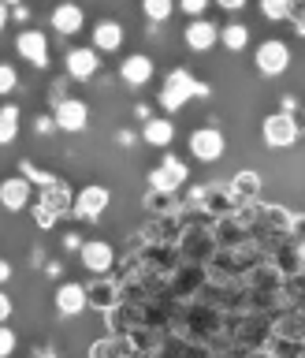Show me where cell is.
<instances>
[{"mask_svg":"<svg viewBox=\"0 0 305 358\" xmlns=\"http://www.w3.org/2000/svg\"><path fill=\"white\" fill-rule=\"evenodd\" d=\"M209 94H212V86H209V83H198V78L186 71V67H175V71H168V78H164L161 105H164L168 112H179V108L186 105V101L209 97Z\"/></svg>","mask_w":305,"mask_h":358,"instance_id":"6da1fadb","label":"cell"},{"mask_svg":"<svg viewBox=\"0 0 305 358\" xmlns=\"http://www.w3.org/2000/svg\"><path fill=\"white\" fill-rule=\"evenodd\" d=\"M19 138V108L0 105V145H11Z\"/></svg>","mask_w":305,"mask_h":358,"instance_id":"7402d4cb","label":"cell"},{"mask_svg":"<svg viewBox=\"0 0 305 358\" xmlns=\"http://www.w3.org/2000/svg\"><path fill=\"white\" fill-rule=\"evenodd\" d=\"M223 150H228V142H223V134L216 127H198L194 134H190V153H194L198 161L212 164V161L223 157Z\"/></svg>","mask_w":305,"mask_h":358,"instance_id":"9c48e42d","label":"cell"},{"mask_svg":"<svg viewBox=\"0 0 305 358\" xmlns=\"http://www.w3.org/2000/svg\"><path fill=\"white\" fill-rule=\"evenodd\" d=\"M56 313H64V317H78L82 310H89V295H86V284H75V280H67V284L56 287Z\"/></svg>","mask_w":305,"mask_h":358,"instance_id":"30bf717a","label":"cell"},{"mask_svg":"<svg viewBox=\"0 0 305 358\" xmlns=\"http://www.w3.org/2000/svg\"><path fill=\"white\" fill-rule=\"evenodd\" d=\"M52 123L67 134H78L89 127V105L78 97H64L60 105H52Z\"/></svg>","mask_w":305,"mask_h":358,"instance_id":"52a82bcc","label":"cell"},{"mask_svg":"<svg viewBox=\"0 0 305 358\" xmlns=\"http://www.w3.org/2000/svg\"><path fill=\"white\" fill-rule=\"evenodd\" d=\"M4 4H8V8H19V4H22V0H4Z\"/></svg>","mask_w":305,"mask_h":358,"instance_id":"d590c367","label":"cell"},{"mask_svg":"<svg viewBox=\"0 0 305 358\" xmlns=\"http://www.w3.org/2000/svg\"><path fill=\"white\" fill-rule=\"evenodd\" d=\"M38 358H52V355H38Z\"/></svg>","mask_w":305,"mask_h":358,"instance_id":"8d00e7d4","label":"cell"},{"mask_svg":"<svg viewBox=\"0 0 305 358\" xmlns=\"http://www.w3.org/2000/svg\"><path fill=\"white\" fill-rule=\"evenodd\" d=\"M108 201H112V190L108 187H101V183H89V187H82L75 194V201H71V213L78 220H97L101 213L108 209Z\"/></svg>","mask_w":305,"mask_h":358,"instance_id":"8992f818","label":"cell"},{"mask_svg":"<svg viewBox=\"0 0 305 358\" xmlns=\"http://www.w3.org/2000/svg\"><path fill=\"white\" fill-rule=\"evenodd\" d=\"M290 11H295V0H261V15L272 22L290 19Z\"/></svg>","mask_w":305,"mask_h":358,"instance_id":"cb8c5ba5","label":"cell"},{"mask_svg":"<svg viewBox=\"0 0 305 358\" xmlns=\"http://www.w3.org/2000/svg\"><path fill=\"white\" fill-rule=\"evenodd\" d=\"M67 246H71V250H78V246H82V235H67V239H64Z\"/></svg>","mask_w":305,"mask_h":358,"instance_id":"e575fe53","label":"cell"},{"mask_svg":"<svg viewBox=\"0 0 305 358\" xmlns=\"http://www.w3.org/2000/svg\"><path fill=\"white\" fill-rule=\"evenodd\" d=\"M30 206V179L27 176H8L0 179V209L22 213Z\"/></svg>","mask_w":305,"mask_h":358,"instance_id":"8fae6325","label":"cell"},{"mask_svg":"<svg viewBox=\"0 0 305 358\" xmlns=\"http://www.w3.org/2000/svg\"><path fill=\"white\" fill-rule=\"evenodd\" d=\"M186 179H190V168L179 161V157L164 153V161L149 172V190H156V194H164V198H172V194H179V187H183Z\"/></svg>","mask_w":305,"mask_h":358,"instance_id":"277c9868","label":"cell"},{"mask_svg":"<svg viewBox=\"0 0 305 358\" xmlns=\"http://www.w3.org/2000/svg\"><path fill=\"white\" fill-rule=\"evenodd\" d=\"M15 86H19V71L11 64H0V97H8Z\"/></svg>","mask_w":305,"mask_h":358,"instance_id":"484cf974","label":"cell"},{"mask_svg":"<svg viewBox=\"0 0 305 358\" xmlns=\"http://www.w3.org/2000/svg\"><path fill=\"white\" fill-rule=\"evenodd\" d=\"M8 317H11V295L0 291V324H8Z\"/></svg>","mask_w":305,"mask_h":358,"instance_id":"4dcf8cb0","label":"cell"},{"mask_svg":"<svg viewBox=\"0 0 305 358\" xmlns=\"http://www.w3.org/2000/svg\"><path fill=\"white\" fill-rule=\"evenodd\" d=\"M82 22H86V11L78 8V4H56V11H52V30L78 34V30H82Z\"/></svg>","mask_w":305,"mask_h":358,"instance_id":"e0dca14e","label":"cell"},{"mask_svg":"<svg viewBox=\"0 0 305 358\" xmlns=\"http://www.w3.org/2000/svg\"><path fill=\"white\" fill-rule=\"evenodd\" d=\"M8 19H11V8L4 4V0H0V30H4V27H8Z\"/></svg>","mask_w":305,"mask_h":358,"instance_id":"d6a6232c","label":"cell"},{"mask_svg":"<svg viewBox=\"0 0 305 358\" xmlns=\"http://www.w3.org/2000/svg\"><path fill=\"white\" fill-rule=\"evenodd\" d=\"M220 41L228 45L231 52H242L246 45H250V27H242V22H231V27H220Z\"/></svg>","mask_w":305,"mask_h":358,"instance_id":"603a6c76","label":"cell"},{"mask_svg":"<svg viewBox=\"0 0 305 358\" xmlns=\"http://www.w3.org/2000/svg\"><path fill=\"white\" fill-rule=\"evenodd\" d=\"M261 138H265L268 150H290V145L302 138V127L290 112H272V116H265V123H261Z\"/></svg>","mask_w":305,"mask_h":358,"instance_id":"3957f363","label":"cell"},{"mask_svg":"<svg viewBox=\"0 0 305 358\" xmlns=\"http://www.w3.org/2000/svg\"><path fill=\"white\" fill-rule=\"evenodd\" d=\"M302 120H305V112H302Z\"/></svg>","mask_w":305,"mask_h":358,"instance_id":"f35d334b","label":"cell"},{"mask_svg":"<svg viewBox=\"0 0 305 358\" xmlns=\"http://www.w3.org/2000/svg\"><path fill=\"white\" fill-rule=\"evenodd\" d=\"M78 257H82V265L94 276H108V268L116 265V250H112V243H105V239H86L78 246Z\"/></svg>","mask_w":305,"mask_h":358,"instance_id":"ba28073f","label":"cell"},{"mask_svg":"<svg viewBox=\"0 0 305 358\" xmlns=\"http://www.w3.org/2000/svg\"><path fill=\"white\" fill-rule=\"evenodd\" d=\"M86 295H89V306H94V310H116L119 287L112 284V280H101V284H89L86 287Z\"/></svg>","mask_w":305,"mask_h":358,"instance_id":"ffe728a7","label":"cell"},{"mask_svg":"<svg viewBox=\"0 0 305 358\" xmlns=\"http://www.w3.org/2000/svg\"><path fill=\"white\" fill-rule=\"evenodd\" d=\"M295 4H298V0H295ZM302 4H305V0H302Z\"/></svg>","mask_w":305,"mask_h":358,"instance_id":"74e56055","label":"cell"},{"mask_svg":"<svg viewBox=\"0 0 305 358\" xmlns=\"http://www.w3.org/2000/svg\"><path fill=\"white\" fill-rule=\"evenodd\" d=\"M131 347L119 340V336H105V340L89 343V358H127Z\"/></svg>","mask_w":305,"mask_h":358,"instance_id":"44dd1931","label":"cell"},{"mask_svg":"<svg viewBox=\"0 0 305 358\" xmlns=\"http://www.w3.org/2000/svg\"><path fill=\"white\" fill-rule=\"evenodd\" d=\"M15 49L22 60H30L34 67H45L49 64V38H45L41 30H22L15 38Z\"/></svg>","mask_w":305,"mask_h":358,"instance_id":"7c38bea8","label":"cell"},{"mask_svg":"<svg viewBox=\"0 0 305 358\" xmlns=\"http://www.w3.org/2000/svg\"><path fill=\"white\" fill-rule=\"evenodd\" d=\"M101 71V52L97 49H71L67 52V75L71 78H82V83H89V78H94Z\"/></svg>","mask_w":305,"mask_h":358,"instance_id":"4fadbf2b","label":"cell"},{"mask_svg":"<svg viewBox=\"0 0 305 358\" xmlns=\"http://www.w3.org/2000/svg\"><path fill=\"white\" fill-rule=\"evenodd\" d=\"M253 60H257V71H261V75L276 78V75H283L287 67H290V49H287V41L268 38L265 45H257Z\"/></svg>","mask_w":305,"mask_h":358,"instance_id":"5b68a950","label":"cell"},{"mask_svg":"<svg viewBox=\"0 0 305 358\" xmlns=\"http://www.w3.org/2000/svg\"><path fill=\"white\" fill-rule=\"evenodd\" d=\"M142 138L149 142V145H156V150H164V145L175 142V123L149 116V120H145V127H142Z\"/></svg>","mask_w":305,"mask_h":358,"instance_id":"d6986e66","label":"cell"},{"mask_svg":"<svg viewBox=\"0 0 305 358\" xmlns=\"http://www.w3.org/2000/svg\"><path fill=\"white\" fill-rule=\"evenodd\" d=\"M153 71H156L153 60H149V56H142V52H134V56H127V60L119 64V78L127 86H145L153 78Z\"/></svg>","mask_w":305,"mask_h":358,"instance_id":"2e32d148","label":"cell"},{"mask_svg":"<svg viewBox=\"0 0 305 358\" xmlns=\"http://www.w3.org/2000/svg\"><path fill=\"white\" fill-rule=\"evenodd\" d=\"M183 38H186V45H190L194 52H209L212 45L220 41V27H216L212 19H194V22L186 27Z\"/></svg>","mask_w":305,"mask_h":358,"instance_id":"5bb4252c","label":"cell"},{"mask_svg":"<svg viewBox=\"0 0 305 358\" xmlns=\"http://www.w3.org/2000/svg\"><path fill=\"white\" fill-rule=\"evenodd\" d=\"M290 27H295L298 38H305V4H295V11H290Z\"/></svg>","mask_w":305,"mask_h":358,"instance_id":"83f0119b","label":"cell"},{"mask_svg":"<svg viewBox=\"0 0 305 358\" xmlns=\"http://www.w3.org/2000/svg\"><path fill=\"white\" fill-rule=\"evenodd\" d=\"M220 8H228V11H239V8H246V0H216Z\"/></svg>","mask_w":305,"mask_h":358,"instance_id":"1f68e13d","label":"cell"},{"mask_svg":"<svg viewBox=\"0 0 305 358\" xmlns=\"http://www.w3.org/2000/svg\"><path fill=\"white\" fill-rule=\"evenodd\" d=\"M8 280H11V265L0 257V284H8Z\"/></svg>","mask_w":305,"mask_h":358,"instance_id":"836d02e7","label":"cell"},{"mask_svg":"<svg viewBox=\"0 0 305 358\" xmlns=\"http://www.w3.org/2000/svg\"><path fill=\"white\" fill-rule=\"evenodd\" d=\"M142 11H145V19H153V22H164V19H172V11H175V0H142Z\"/></svg>","mask_w":305,"mask_h":358,"instance_id":"d4e9b609","label":"cell"},{"mask_svg":"<svg viewBox=\"0 0 305 358\" xmlns=\"http://www.w3.org/2000/svg\"><path fill=\"white\" fill-rule=\"evenodd\" d=\"M119 45H123V27L112 19H101L94 27V49L97 52H116Z\"/></svg>","mask_w":305,"mask_h":358,"instance_id":"ac0fdd59","label":"cell"},{"mask_svg":"<svg viewBox=\"0 0 305 358\" xmlns=\"http://www.w3.org/2000/svg\"><path fill=\"white\" fill-rule=\"evenodd\" d=\"M179 8H183L186 15H194V19H201V11L209 8V0H179Z\"/></svg>","mask_w":305,"mask_h":358,"instance_id":"f1b7e54d","label":"cell"},{"mask_svg":"<svg viewBox=\"0 0 305 358\" xmlns=\"http://www.w3.org/2000/svg\"><path fill=\"white\" fill-rule=\"evenodd\" d=\"M15 347H19V336L8 329V324H0V358H11L15 355Z\"/></svg>","mask_w":305,"mask_h":358,"instance_id":"4316f807","label":"cell"},{"mask_svg":"<svg viewBox=\"0 0 305 358\" xmlns=\"http://www.w3.org/2000/svg\"><path fill=\"white\" fill-rule=\"evenodd\" d=\"M71 201H75L71 187H67L64 179H52V183L41 187V198H38V206H34V217H38L41 228H52L64 213H71Z\"/></svg>","mask_w":305,"mask_h":358,"instance_id":"7a4b0ae2","label":"cell"},{"mask_svg":"<svg viewBox=\"0 0 305 358\" xmlns=\"http://www.w3.org/2000/svg\"><path fill=\"white\" fill-rule=\"evenodd\" d=\"M228 194H231V201H239V206H246V201H257L261 198V176L257 172H235L231 176V183H228Z\"/></svg>","mask_w":305,"mask_h":358,"instance_id":"9a60e30c","label":"cell"},{"mask_svg":"<svg viewBox=\"0 0 305 358\" xmlns=\"http://www.w3.org/2000/svg\"><path fill=\"white\" fill-rule=\"evenodd\" d=\"M49 90H52V94H49V97H52V105H60V101L67 97V83H64V78H56Z\"/></svg>","mask_w":305,"mask_h":358,"instance_id":"f546056e","label":"cell"}]
</instances>
